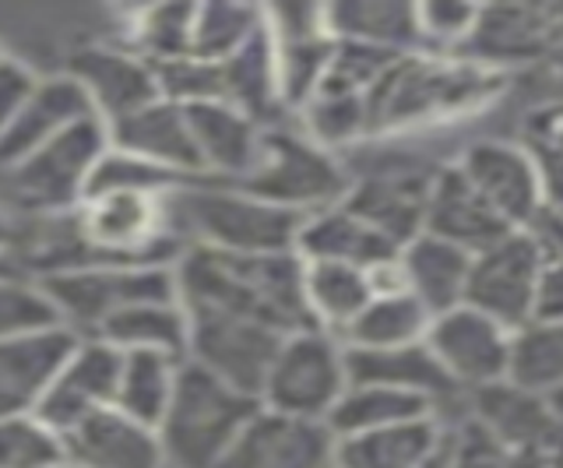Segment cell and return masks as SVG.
Returning <instances> with one entry per match:
<instances>
[{"label": "cell", "instance_id": "ab89813d", "mask_svg": "<svg viewBox=\"0 0 563 468\" xmlns=\"http://www.w3.org/2000/svg\"><path fill=\"white\" fill-rule=\"evenodd\" d=\"M475 11H479V4H462V0H422V4H416L419 49L454 57L468 40Z\"/></svg>", "mask_w": 563, "mask_h": 468}, {"label": "cell", "instance_id": "5b68a950", "mask_svg": "<svg viewBox=\"0 0 563 468\" xmlns=\"http://www.w3.org/2000/svg\"><path fill=\"white\" fill-rule=\"evenodd\" d=\"M106 148H110V134L96 116H88L43 148L29 152L25 159L0 166V208L11 215L14 230L32 219L75 212Z\"/></svg>", "mask_w": 563, "mask_h": 468}, {"label": "cell", "instance_id": "7c38bea8", "mask_svg": "<svg viewBox=\"0 0 563 468\" xmlns=\"http://www.w3.org/2000/svg\"><path fill=\"white\" fill-rule=\"evenodd\" d=\"M187 314V363L216 374L243 394H254L264 385L278 345L289 335H278L257 321L219 314V310H184Z\"/></svg>", "mask_w": 563, "mask_h": 468}, {"label": "cell", "instance_id": "ffe728a7", "mask_svg": "<svg viewBox=\"0 0 563 468\" xmlns=\"http://www.w3.org/2000/svg\"><path fill=\"white\" fill-rule=\"evenodd\" d=\"M451 412L387 426L363 437L334 441V468H444Z\"/></svg>", "mask_w": 563, "mask_h": 468}, {"label": "cell", "instance_id": "836d02e7", "mask_svg": "<svg viewBox=\"0 0 563 468\" xmlns=\"http://www.w3.org/2000/svg\"><path fill=\"white\" fill-rule=\"evenodd\" d=\"M180 367H184V359H173V356L123 353L113 409H120L123 415H131V420L155 430L169 405V398H173Z\"/></svg>", "mask_w": 563, "mask_h": 468}, {"label": "cell", "instance_id": "4316f807", "mask_svg": "<svg viewBox=\"0 0 563 468\" xmlns=\"http://www.w3.org/2000/svg\"><path fill=\"white\" fill-rule=\"evenodd\" d=\"M75 345L67 327L18 342H0V420L32 415L40 398Z\"/></svg>", "mask_w": 563, "mask_h": 468}, {"label": "cell", "instance_id": "3957f363", "mask_svg": "<svg viewBox=\"0 0 563 468\" xmlns=\"http://www.w3.org/2000/svg\"><path fill=\"white\" fill-rule=\"evenodd\" d=\"M173 225L187 247L219 254H296L307 215L246 194L236 183L194 180L173 190Z\"/></svg>", "mask_w": 563, "mask_h": 468}, {"label": "cell", "instance_id": "bcb514c9", "mask_svg": "<svg viewBox=\"0 0 563 468\" xmlns=\"http://www.w3.org/2000/svg\"><path fill=\"white\" fill-rule=\"evenodd\" d=\"M328 468H334V461H331V465H328Z\"/></svg>", "mask_w": 563, "mask_h": 468}, {"label": "cell", "instance_id": "7dc6e473", "mask_svg": "<svg viewBox=\"0 0 563 468\" xmlns=\"http://www.w3.org/2000/svg\"><path fill=\"white\" fill-rule=\"evenodd\" d=\"M60 468H67V465H60Z\"/></svg>", "mask_w": 563, "mask_h": 468}, {"label": "cell", "instance_id": "8992f818", "mask_svg": "<svg viewBox=\"0 0 563 468\" xmlns=\"http://www.w3.org/2000/svg\"><path fill=\"white\" fill-rule=\"evenodd\" d=\"M349 180V159L310 142L292 120H278V124L261 127L257 163L236 187L278 208H289L296 215H310L339 204Z\"/></svg>", "mask_w": 563, "mask_h": 468}, {"label": "cell", "instance_id": "d6986e66", "mask_svg": "<svg viewBox=\"0 0 563 468\" xmlns=\"http://www.w3.org/2000/svg\"><path fill=\"white\" fill-rule=\"evenodd\" d=\"M67 468H166L158 433L120 409H99L60 433Z\"/></svg>", "mask_w": 563, "mask_h": 468}, {"label": "cell", "instance_id": "4dcf8cb0", "mask_svg": "<svg viewBox=\"0 0 563 468\" xmlns=\"http://www.w3.org/2000/svg\"><path fill=\"white\" fill-rule=\"evenodd\" d=\"M117 353H158L187 359V314L180 300H152L117 314L96 335Z\"/></svg>", "mask_w": 563, "mask_h": 468}, {"label": "cell", "instance_id": "2e32d148", "mask_svg": "<svg viewBox=\"0 0 563 468\" xmlns=\"http://www.w3.org/2000/svg\"><path fill=\"white\" fill-rule=\"evenodd\" d=\"M120 363L123 353H117L113 345H106L99 338H75L57 374L49 377V385L32 415L60 437L64 430L81 423L85 415L110 409L117 394Z\"/></svg>", "mask_w": 563, "mask_h": 468}, {"label": "cell", "instance_id": "cb8c5ba5", "mask_svg": "<svg viewBox=\"0 0 563 468\" xmlns=\"http://www.w3.org/2000/svg\"><path fill=\"white\" fill-rule=\"evenodd\" d=\"M110 145L134 155L155 169H166L180 180H201L198 155H194L190 127L184 107L158 96L148 107H141L128 120H120L110 131Z\"/></svg>", "mask_w": 563, "mask_h": 468}, {"label": "cell", "instance_id": "f35d334b", "mask_svg": "<svg viewBox=\"0 0 563 468\" xmlns=\"http://www.w3.org/2000/svg\"><path fill=\"white\" fill-rule=\"evenodd\" d=\"M60 437L35 415L0 420V468H60Z\"/></svg>", "mask_w": 563, "mask_h": 468}, {"label": "cell", "instance_id": "e575fe53", "mask_svg": "<svg viewBox=\"0 0 563 468\" xmlns=\"http://www.w3.org/2000/svg\"><path fill=\"white\" fill-rule=\"evenodd\" d=\"M430 327V314L422 310L409 292H391V297H374L360 317L342 332L345 349H395V345L422 342Z\"/></svg>", "mask_w": 563, "mask_h": 468}, {"label": "cell", "instance_id": "74e56055", "mask_svg": "<svg viewBox=\"0 0 563 468\" xmlns=\"http://www.w3.org/2000/svg\"><path fill=\"white\" fill-rule=\"evenodd\" d=\"M57 327L64 324L40 282L22 271L0 275V342L46 335Z\"/></svg>", "mask_w": 563, "mask_h": 468}, {"label": "cell", "instance_id": "f546056e", "mask_svg": "<svg viewBox=\"0 0 563 468\" xmlns=\"http://www.w3.org/2000/svg\"><path fill=\"white\" fill-rule=\"evenodd\" d=\"M374 300L366 271L328 261H303V303L310 324L342 338V332L360 317V310Z\"/></svg>", "mask_w": 563, "mask_h": 468}, {"label": "cell", "instance_id": "1f68e13d", "mask_svg": "<svg viewBox=\"0 0 563 468\" xmlns=\"http://www.w3.org/2000/svg\"><path fill=\"white\" fill-rule=\"evenodd\" d=\"M504 380L545 398H563V324L528 321L507 338Z\"/></svg>", "mask_w": 563, "mask_h": 468}, {"label": "cell", "instance_id": "277c9868", "mask_svg": "<svg viewBox=\"0 0 563 468\" xmlns=\"http://www.w3.org/2000/svg\"><path fill=\"white\" fill-rule=\"evenodd\" d=\"M261 402L184 359L173 398L158 420V447L166 468H216Z\"/></svg>", "mask_w": 563, "mask_h": 468}, {"label": "cell", "instance_id": "b9f144b4", "mask_svg": "<svg viewBox=\"0 0 563 468\" xmlns=\"http://www.w3.org/2000/svg\"><path fill=\"white\" fill-rule=\"evenodd\" d=\"M504 461H507V447L497 437H489V433L475 420H468L462 409L451 412L444 468H504Z\"/></svg>", "mask_w": 563, "mask_h": 468}, {"label": "cell", "instance_id": "7402d4cb", "mask_svg": "<svg viewBox=\"0 0 563 468\" xmlns=\"http://www.w3.org/2000/svg\"><path fill=\"white\" fill-rule=\"evenodd\" d=\"M345 374L349 385H374L391 388L401 394H416L430 402L437 412H457L462 394L437 367L427 342L395 345V349H345Z\"/></svg>", "mask_w": 563, "mask_h": 468}, {"label": "cell", "instance_id": "5bb4252c", "mask_svg": "<svg viewBox=\"0 0 563 468\" xmlns=\"http://www.w3.org/2000/svg\"><path fill=\"white\" fill-rule=\"evenodd\" d=\"M507 338L510 332L504 324L489 321L486 314L465 303L430 317L427 335H422L430 356L437 359V367L444 370L457 394H468L475 388L504 380Z\"/></svg>", "mask_w": 563, "mask_h": 468}, {"label": "cell", "instance_id": "603a6c76", "mask_svg": "<svg viewBox=\"0 0 563 468\" xmlns=\"http://www.w3.org/2000/svg\"><path fill=\"white\" fill-rule=\"evenodd\" d=\"M422 233H430L444 244L479 254L483 247L497 244L500 236L510 233V225L493 212V208L475 194L468 180L454 169V163H440L430 198H427V215H422Z\"/></svg>", "mask_w": 563, "mask_h": 468}, {"label": "cell", "instance_id": "83f0119b", "mask_svg": "<svg viewBox=\"0 0 563 468\" xmlns=\"http://www.w3.org/2000/svg\"><path fill=\"white\" fill-rule=\"evenodd\" d=\"M468 261H472V254L457 250V247L444 244V239H437L430 233L412 236L409 244L398 250L405 292H409V297L427 310L430 317L462 307Z\"/></svg>", "mask_w": 563, "mask_h": 468}, {"label": "cell", "instance_id": "ee69618b", "mask_svg": "<svg viewBox=\"0 0 563 468\" xmlns=\"http://www.w3.org/2000/svg\"><path fill=\"white\" fill-rule=\"evenodd\" d=\"M14 222H11V215L0 208V254H11V247H14Z\"/></svg>", "mask_w": 563, "mask_h": 468}, {"label": "cell", "instance_id": "e0dca14e", "mask_svg": "<svg viewBox=\"0 0 563 468\" xmlns=\"http://www.w3.org/2000/svg\"><path fill=\"white\" fill-rule=\"evenodd\" d=\"M462 412L507 450H560L563 398H545L497 380L462 394Z\"/></svg>", "mask_w": 563, "mask_h": 468}, {"label": "cell", "instance_id": "4fadbf2b", "mask_svg": "<svg viewBox=\"0 0 563 468\" xmlns=\"http://www.w3.org/2000/svg\"><path fill=\"white\" fill-rule=\"evenodd\" d=\"M451 163L510 230H525L545 208H560L545 194L539 169L532 166V159H528L518 142L483 137V142L465 145Z\"/></svg>", "mask_w": 563, "mask_h": 468}, {"label": "cell", "instance_id": "60d3db41", "mask_svg": "<svg viewBox=\"0 0 563 468\" xmlns=\"http://www.w3.org/2000/svg\"><path fill=\"white\" fill-rule=\"evenodd\" d=\"M518 145L539 169L545 194L560 204V152H563V145H560V107L556 102H550V107H536L525 116Z\"/></svg>", "mask_w": 563, "mask_h": 468}, {"label": "cell", "instance_id": "f1b7e54d", "mask_svg": "<svg viewBox=\"0 0 563 468\" xmlns=\"http://www.w3.org/2000/svg\"><path fill=\"white\" fill-rule=\"evenodd\" d=\"M324 22L331 40L360 43L384 54H416L419 29H416V4H398V0H342V4H324Z\"/></svg>", "mask_w": 563, "mask_h": 468}, {"label": "cell", "instance_id": "484cf974", "mask_svg": "<svg viewBox=\"0 0 563 468\" xmlns=\"http://www.w3.org/2000/svg\"><path fill=\"white\" fill-rule=\"evenodd\" d=\"M401 247L384 239L377 230H369L363 219H356L339 201L321 212H310L299 225L296 236V257L299 261H328V265H349L369 271L384 261H391Z\"/></svg>", "mask_w": 563, "mask_h": 468}, {"label": "cell", "instance_id": "8fae6325", "mask_svg": "<svg viewBox=\"0 0 563 468\" xmlns=\"http://www.w3.org/2000/svg\"><path fill=\"white\" fill-rule=\"evenodd\" d=\"M560 49L556 4H479L468 40L454 57L493 75L510 78L525 67H539Z\"/></svg>", "mask_w": 563, "mask_h": 468}, {"label": "cell", "instance_id": "30bf717a", "mask_svg": "<svg viewBox=\"0 0 563 468\" xmlns=\"http://www.w3.org/2000/svg\"><path fill=\"white\" fill-rule=\"evenodd\" d=\"M560 254H550L536 236L510 230L497 244L472 254L465 279V307L479 310L507 332L536 317V292L542 271L556 265Z\"/></svg>", "mask_w": 563, "mask_h": 468}, {"label": "cell", "instance_id": "44dd1931", "mask_svg": "<svg viewBox=\"0 0 563 468\" xmlns=\"http://www.w3.org/2000/svg\"><path fill=\"white\" fill-rule=\"evenodd\" d=\"M194 155H198L201 180L240 183L257 163L261 127L254 116L229 107V102H194L184 107Z\"/></svg>", "mask_w": 563, "mask_h": 468}, {"label": "cell", "instance_id": "8d00e7d4", "mask_svg": "<svg viewBox=\"0 0 563 468\" xmlns=\"http://www.w3.org/2000/svg\"><path fill=\"white\" fill-rule=\"evenodd\" d=\"M261 25V4H233V0H211V4H194V29H190V57L219 64L254 36Z\"/></svg>", "mask_w": 563, "mask_h": 468}, {"label": "cell", "instance_id": "9a60e30c", "mask_svg": "<svg viewBox=\"0 0 563 468\" xmlns=\"http://www.w3.org/2000/svg\"><path fill=\"white\" fill-rule=\"evenodd\" d=\"M64 75L78 81L88 110L106 131L158 99L155 67L120 43H88L75 49Z\"/></svg>", "mask_w": 563, "mask_h": 468}, {"label": "cell", "instance_id": "52a82bcc", "mask_svg": "<svg viewBox=\"0 0 563 468\" xmlns=\"http://www.w3.org/2000/svg\"><path fill=\"white\" fill-rule=\"evenodd\" d=\"M35 282L75 338H96L117 314L137 303L176 300L173 265H85Z\"/></svg>", "mask_w": 563, "mask_h": 468}, {"label": "cell", "instance_id": "7bdbcfd3", "mask_svg": "<svg viewBox=\"0 0 563 468\" xmlns=\"http://www.w3.org/2000/svg\"><path fill=\"white\" fill-rule=\"evenodd\" d=\"M35 85H40V75H35L29 64L0 54V131L22 113L29 96L35 92Z\"/></svg>", "mask_w": 563, "mask_h": 468}, {"label": "cell", "instance_id": "9c48e42d", "mask_svg": "<svg viewBox=\"0 0 563 468\" xmlns=\"http://www.w3.org/2000/svg\"><path fill=\"white\" fill-rule=\"evenodd\" d=\"M387 145V142H369ZM387 159L369 169H352V180L342 204L352 215L363 219L369 230H377L395 247H405L412 236L422 233V215H427V198L440 163L419 159L412 152H398L395 145Z\"/></svg>", "mask_w": 563, "mask_h": 468}, {"label": "cell", "instance_id": "d590c367", "mask_svg": "<svg viewBox=\"0 0 563 468\" xmlns=\"http://www.w3.org/2000/svg\"><path fill=\"white\" fill-rule=\"evenodd\" d=\"M190 29H194V4H152L131 11L128 25H123V36L117 43L155 67V64L190 57Z\"/></svg>", "mask_w": 563, "mask_h": 468}, {"label": "cell", "instance_id": "ba28073f", "mask_svg": "<svg viewBox=\"0 0 563 468\" xmlns=\"http://www.w3.org/2000/svg\"><path fill=\"white\" fill-rule=\"evenodd\" d=\"M345 388V345L321 327H303L278 345L257 402L289 420L324 423Z\"/></svg>", "mask_w": 563, "mask_h": 468}, {"label": "cell", "instance_id": "d4e9b609", "mask_svg": "<svg viewBox=\"0 0 563 468\" xmlns=\"http://www.w3.org/2000/svg\"><path fill=\"white\" fill-rule=\"evenodd\" d=\"M88 116H92V110H88V99L75 78H67L64 71L40 78L22 113L0 131V166L25 159L29 152L43 148L46 142H53L57 134L70 131Z\"/></svg>", "mask_w": 563, "mask_h": 468}, {"label": "cell", "instance_id": "6da1fadb", "mask_svg": "<svg viewBox=\"0 0 563 468\" xmlns=\"http://www.w3.org/2000/svg\"><path fill=\"white\" fill-rule=\"evenodd\" d=\"M507 92V78L448 54H401L366 96L369 142H401L422 131L483 116ZM366 142V145H369Z\"/></svg>", "mask_w": 563, "mask_h": 468}, {"label": "cell", "instance_id": "d6a6232c", "mask_svg": "<svg viewBox=\"0 0 563 468\" xmlns=\"http://www.w3.org/2000/svg\"><path fill=\"white\" fill-rule=\"evenodd\" d=\"M437 412L430 402H422L416 394H401L391 388H374V385H349L342 398L328 412V433L334 441L345 437H363V433H377L387 426L419 420V415Z\"/></svg>", "mask_w": 563, "mask_h": 468}, {"label": "cell", "instance_id": "f6af8a7d", "mask_svg": "<svg viewBox=\"0 0 563 468\" xmlns=\"http://www.w3.org/2000/svg\"><path fill=\"white\" fill-rule=\"evenodd\" d=\"M11 271H18V265L11 261V254H0V275H11Z\"/></svg>", "mask_w": 563, "mask_h": 468}, {"label": "cell", "instance_id": "ac0fdd59", "mask_svg": "<svg viewBox=\"0 0 563 468\" xmlns=\"http://www.w3.org/2000/svg\"><path fill=\"white\" fill-rule=\"evenodd\" d=\"M331 461L334 437L324 423L257 409L216 468H328Z\"/></svg>", "mask_w": 563, "mask_h": 468}, {"label": "cell", "instance_id": "7a4b0ae2", "mask_svg": "<svg viewBox=\"0 0 563 468\" xmlns=\"http://www.w3.org/2000/svg\"><path fill=\"white\" fill-rule=\"evenodd\" d=\"M184 310H219L257 321L278 335L310 324L303 303V261L296 254H219L187 247L173 265Z\"/></svg>", "mask_w": 563, "mask_h": 468}]
</instances>
